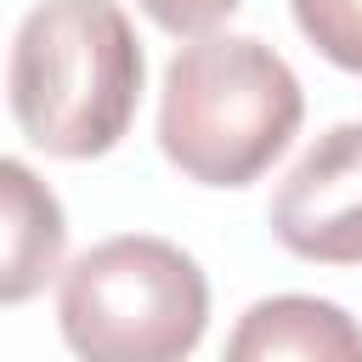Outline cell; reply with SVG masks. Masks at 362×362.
<instances>
[{
  "label": "cell",
  "instance_id": "1",
  "mask_svg": "<svg viewBox=\"0 0 362 362\" xmlns=\"http://www.w3.org/2000/svg\"><path fill=\"white\" fill-rule=\"evenodd\" d=\"M147 57L119 0H40L11 40L6 102L51 158H102L124 141Z\"/></svg>",
  "mask_w": 362,
  "mask_h": 362
},
{
  "label": "cell",
  "instance_id": "2",
  "mask_svg": "<svg viewBox=\"0 0 362 362\" xmlns=\"http://www.w3.org/2000/svg\"><path fill=\"white\" fill-rule=\"evenodd\" d=\"M305 119L294 68L255 34H192L158 90V153L198 187L260 181Z\"/></svg>",
  "mask_w": 362,
  "mask_h": 362
},
{
  "label": "cell",
  "instance_id": "3",
  "mask_svg": "<svg viewBox=\"0 0 362 362\" xmlns=\"http://www.w3.org/2000/svg\"><path fill=\"white\" fill-rule=\"evenodd\" d=\"M57 328L85 362H181L209 328V277L170 238H102L62 272Z\"/></svg>",
  "mask_w": 362,
  "mask_h": 362
},
{
  "label": "cell",
  "instance_id": "4",
  "mask_svg": "<svg viewBox=\"0 0 362 362\" xmlns=\"http://www.w3.org/2000/svg\"><path fill=\"white\" fill-rule=\"evenodd\" d=\"M272 238L311 266H362V119L322 130L272 198Z\"/></svg>",
  "mask_w": 362,
  "mask_h": 362
},
{
  "label": "cell",
  "instance_id": "5",
  "mask_svg": "<svg viewBox=\"0 0 362 362\" xmlns=\"http://www.w3.org/2000/svg\"><path fill=\"white\" fill-rule=\"evenodd\" d=\"M68 249V215L51 181L23 158L0 153V305H28L57 272Z\"/></svg>",
  "mask_w": 362,
  "mask_h": 362
},
{
  "label": "cell",
  "instance_id": "6",
  "mask_svg": "<svg viewBox=\"0 0 362 362\" xmlns=\"http://www.w3.org/2000/svg\"><path fill=\"white\" fill-rule=\"evenodd\" d=\"M226 356L232 362H362V328L334 300L272 294L238 317Z\"/></svg>",
  "mask_w": 362,
  "mask_h": 362
},
{
  "label": "cell",
  "instance_id": "7",
  "mask_svg": "<svg viewBox=\"0 0 362 362\" xmlns=\"http://www.w3.org/2000/svg\"><path fill=\"white\" fill-rule=\"evenodd\" d=\"M311 51L362 79V0H288Z\"/></svg>",
  "mask_w": 362,
  "mask_h": 362
},
{
  "label": "cell",
  "instance_id": "8",
  "mask_svg": "<svg viewBox=\"0 0 362 362\" xmlns=\"http://www.w3.org/2000/svg\"><path fill=\"white\" fill-rule=\"evenodd\" d=\"M164 34H175V40H192V34H209V28H221L243 0H136Z\"/></svg>",
  "mask_w": 362,
  "mask_h": 362
}]
</instances>
